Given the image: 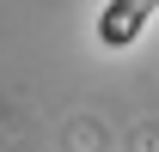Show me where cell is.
Here are the masks:
<instances>
[{"instance_id": "cell-1", "label": "cell", "mask_w": 159, "mask_h": 152, "mask_svg": "<svg viewBox=\"0 0 159 152\" xmlns=\"http://www.w3.org/2000/svg\"><path fill=\"white\" fill-rule=\"evenodd\" d=\"M159 12V0H110L98 12V43L104 49H129V43L147 31V19Z\"/></svg>"}]
</instances>
